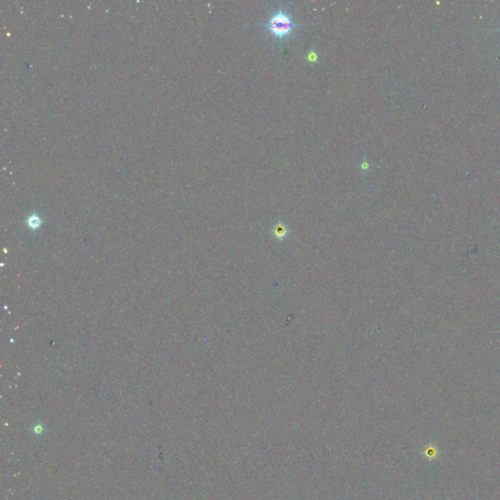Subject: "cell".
Segmentation results:
<instances>
[{"label": "cell", "instance_id": "obj_1", "mask_svg": "<svg viewBox=\"0 0 500 500\" xmlns=\"http://www.w3.org/2000/svg\"><path fill=\"white\" fill-rule=\"evenodd\" d=\"M300 26L301 25L296 23L291 15H289L286 10L281 7L278 8L274 14H272V16L263 25V27L269 33L274 36V38L279 40V43H281L284 38L290 36L292 33Z\"/></svg>", "mask_w": 500, "mask_h": 500}, {"label": "cell", "instance_id": "obj_2", "mask_svg": "<svg viewBox=\"0 0 500 500\" xmlns=\"http://www.w3.org/2000/svg\"><path fill=\"white\" fill-rule=\"evenodd\" d=\"M306 61L308 63H311V64H315V63H318L319 62V55L318 53L315 51L314 48H311L307 55H306Z\"/></svg>", "mask_w": 500, "mask_h": 500}, {"label": "cell", "instance_id": "obj_3", "mask_svg": "<svg viewBox=\"0 0 500 500\" xmlns=\"http://www.w3.org/2000/svg\"><path fill=\"white\" fill-rule=\"evenodd\" d=\"M28 224L30 225V227H31V228H33V229H36V228H38V227L40 226L41 221H40V218H39V217L33 215V216H31V217H30Z\"/></svg>", "mask_w": 500, "mask_h": 500}, {"label": "cell", "instance_id": "obj_4", "mask_svg": "<svg viewBox=\"0 0 500 500\" xmlns=\"http://www.w3.org/2000/svg\"><path fill=\"white\" fill-rule=\"evenodd\" d=\"M361 169H362L363 171H368V170L370 169V165H369V163L367 161V159H364V161H363V163H362V165H361Z\"/></svg>", "mask_w": 500, "mask_h": 500}]
</instances>
